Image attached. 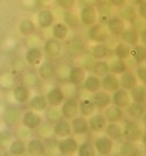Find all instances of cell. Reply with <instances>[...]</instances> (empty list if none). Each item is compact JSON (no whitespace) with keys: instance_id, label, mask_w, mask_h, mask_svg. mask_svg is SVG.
<instances>
[{"instance_id":"obj_32","label":"cell","mask_w":146,"mask_h":156,"mask_svg":"<svg viewBox=\"0 0 146 156\" xmlns=\"http://www.w3.org/2000/svg\"><path fill=\"white\" fill-rule=\"evenodd\" d=\"M29 107L31 110L35 111V112H39V113H42L48 108V103L46 100V97L45 94H41V93H38V94H34L29 98Z\"/></svg>"},{"instance_id":"obj_55","label":"cell","mask_w":146,"mask_h":156,"mask_svg":"<svg viewBox=\"0 0 146 156\" xmlns=\"http://www.w3.org/2000/svg\"><path fill=\"white\" fill-rule=\"evenodd\" d=\"M145 0H126V4H130V5H132V6L137 7L139 4L141 2H144Z\"/></svg>"},{"instance_id":"obj_19","label":"cell","mask_w":146,"mask_h":156,"mask_svg":"<svg viewBox=\"0 0 146 156\" xmlns=\"http://www.w3.org/2000/svg\"><path fill=\"white\" fill-rule=\"evenodd\" d=\"M106 124V119L104 118L103 113H93V115H90L88 119V126H89V130L93 133H102L104 132Z\"/></svg>"},{"instance_id":"obj_16","label":"cell","mask_w":146,"mask_h":156,"mask_svg":"<svg viewBox=\"0 0 146 156\" xmlns=\"http://www.w3.org/2000/svg\"><path fill=\"white\" fill-rule=\"evenodd\" d=\"M45 97L48 103V106H50V107H60L61 104L67 98L64 91L59 86H55V87H52L50 90H48Z\"/></svg>"},{"instance_id":"obj_33","label":"cell","mask_w":146,"mask_h":156,"mask_svg":"<svg viewBox=\"0 0 146 156\" xmlns=\"http://www.w3.org/2000/svg\"><path fill=\"white\" fill-rule=\"evenodd\" d=\"M82 87L89 93H95V92L100 90V78L95 76L93 73L86 75L83 83H82Z\"/></svg>"},{"instance_id":"obj_51","label":"cell","mask_w":146,"mask_h":156,"mask_svg":"<svg viewBox=\"0 0 146 156\" xmlns=\"http://www.w3.org/2000/svg\"><path fill=\"white\" fill-rule=\"evenodd\" d=\"M82 57V68L86 70V71H89V70H91V68H93V62H95V59L91 57V56H81Z\"/></svg>"},{"instance_id":"obj_24","label":"cell","mask_w":146,"mask_h":156,"mask_svg":"<svg viewBox=\"0 0 146 156\" xmlns=\"http://www.w3.org/2000/svg\"><path fill=\"white\" fill-rule=\"evenodd\" d=\"M70 127L71 132L75 135H86L89 133V126H88V118L82 115L73 118L70 120Z\"/></svg>"},{"instance_id":"obj_5","label":"cell","mask_w":146,"mask_h":156,"mask_svg":"<svg viewBox=\"0 0 146 156\" xmlns=\"http://www.w3.org/2000/svg\"><path fill=\"white\" fill-rule=\"evenodd\" d=\"M61 117L67 120H71L73 118L80 115L78 114V100L74 97L66 98L64 101L60 106Z\"/></svg>"},{"instance_id":"obj_47","label":"cell","mask_w":146,"mask_h":156,"mask_svg":"<svg viewBox=\"0 0 146 156\" xmlns=\"http://www.w3.org/2000/svg\"><path fill=\"white\" fill-rule=\"evenodd\" d=\"M13 140V133L12 130L5 128V129L0 130V149L5 150L8 148L9 143Z\"/></svg>"},{"instance_id":"obj_4","label":"cell","mask_w":146,"mask_h":156,"mask_svg":"<svg viewBox=\"0 0 146 156\" xmlns=\"http://www.w3.org/2000/svg\"><path fill=\"white\" fill-rule=\"evenodd\" d=\"M86 42L78 35L73 36L71 39H69L67 41L66 50H67V54L70 57H75L76 58V57L83 56L86 54Z\"/></svg>"},{"instance_id":"obj_22","label":"cell","mask_w":146,"mask_h":156,"mask_svg":"<svg viewBox=\"0 0 146 156\" xmlns=\"http://www.w3.org/2000/svg\"><path fill=\"white\" fill-rule=\"evenodd\" d=\"M120 41L126 43L127 46L134 47L139 44V30L133 26H129L124 29V32L120 34Z\"/></svg>"},{"instance_id":"obj_39","label":"cell","mask_w":146,"mask_h":156,"mask_svg":"<svg viewBox=\"0 0 146 156\" xmlns=\"http://www.w3.org/2000/svg\"><path fill=\"white\" fill-rule=\"evenodd\" d=\"M50 28H52V36H53L54 39L59 40V41H64V40L68 39L70 29L63 22H59L57 21Z\"/></svg>"},{"instance_id":"obj_48","label":"cell","mask_w":146,"mask_h":156,"mask_svg":"<svg viewBox=\"0 0 146 156\" xmlns=\"http://www.w3.org/2000/svg\"><path fill=\"white\" fill-rule=\"evenodd\" d=\"M45 113H46L47 120L49 122H52V124H54L56 120H59L60 118H62L61 117L60 110H57V107H50V106H48V108L45 111Z\"/></svg>"},{"instance_id":"obj_41","label":"cell","mask_w":146,"mask_h":156,"mask_svg":"<svg viewBox=\"0 0 146 156\" xmlns=\"http://www.w3.org/2000/svg\"><path fill=\"white\" fill-rule=\"evenodd\" d=\"M104 133L108 137H110L112 141H120L123 139L122 126L115 122H108L104 128Z\"/></svg>"},{"instance_id":"obj_7","label":"cell","mask_w":146,"mask_h":156,"mask_svg":"<svg viewBox=\"0 0 146 156\" xmlns=\"http://www.w3.org/2000/svg\"><path fill=\"white\" fill-rule=\"evenodd\" d=\"M81 25L86 27H90L95 25L96 22H98V14L96 6L93 5H83L81 8L80 13H78Z\"/></svg>"},{"instance_id":"obj_53","label":"cell","mask_w":146,"mask_h":156,"mask_svg":"<svg viewBox=\"0 0 146 156\" xmlns=\"http://www.w3.org/2000/svg\"><path fill=\"white\" fill-rule=\"evenodd\" d=\"M108 2L113 7V8H118L126 4V0H108Z\"/></svg>"},{"instance_id":"obj_20","label":"cell","mask_w":146,"mask_h":156,"mask_svg":"<svg viewBox=\"0 0 146 156\" xmlns=\"http://www.w3.org/2000/svg\"><path fill=\"white\" fill-rule=\"evenodd\" d=\"M90 99H91V101L95 105L96 110L98 111L105 110L108 106L111 105V94L103 91V90H100V91L93 93Z\"/></svg>"},{"instance_id":"obj_6","label":"cell","mask_w":146,"mask_h":156,"mask_svg":"<svg viewBox=\"0 0 146 156\" xmlns=\"http://www.w3.org/2000/svg\"><path fill=\"white\" fill-rule=\"evenodd\" d=\"M109 33L103 23L96 22L95 25L89 27L88 29V39L93 43H105L109 40Z\"/></svg>"},{"instance_id":"obj_37","label":"cell","mask_w":146,"mask_h":156,"mask_svg":"<svg viewBox=\"0 0 146 156\" xmlns=\"http://www.w3.org/2000/svg\"><path fill=\"white\" fill-rule=\"evenodd\" d=\"M69 29H77L81 26L78 14L74 9L70 11H63V21H62Z\"/></svg>"},{"instance_id":"obj_2","label":"cell","mask_w":146,"mask_h":156,"mask_svg":"<svg viewBox=\"0 0 146 156\" xmlns=\"http://www.w3.org/2000/svg\"><path fill=\"white\" fill-rule=\"evenodd\" d=\"M21 125L24 128L28 130H36L39 129L43 124V117L41 113L35 112L33 110H27L21 114Z\"/></svg>"},{"instance_id":"obj_12","label":"cell","mask_w":146,"mask_h":156,"mask_svg":"<svg viewBox=\"0 0 146 156\" xmlns=\"http://www.w3.org/2000/svg\"><path fill=\"white\" fill-rule=\"evenodd\" d=\"M21 112L15 106H7L2 112V121L7 127H15L20 124Z\"/></svg>"},{"instance_id":"obj_36","label":"cell","mask_w":146,"mask_h":156,"mask_svg":"<svg viewBox=\"0 0 146 156\" xmlns=\"http://www.w3.org/2000/svg\"><path fill=\"white\" fill-rule=\"evenodd\" d=\"M112 8L113 7L108 2V1H97V4H96V9H97V14H98V18L100 19V23H105V21L112 14Z\"/></svg>"},{"instance_id":"obj_50","label":"cell","mask_w":146,"mask_h":156,"mask_svg":"<svg viewBox=\"0 0 146 156\" xmlns=\"http://www.w3.org/2000/svg\"><path fill=\"white\" fill-rule=\"evenodd\" d=\"M134 75H136V77L138 79V82H139L140 84H145L146 83V68L145 65L140 64L137 66V70L134 72Z\"/></svg>"},{"instance_id":"obj_42","label":"cell","mask_w":146,"mask_h":156,"mask_svg":"<svg viewBox=\"0 0 146 156\" xmlns=\"http://www.w3.org/2000/svg\"><path fill=\"white\" fill-rule=\"evenodd\" d=\"M129 70V65L126 63V61L119 58H113L109 62V72L113 73L116 76H119L123 72Z\"/></svg>"},{"instance_id":"obj_10","label":"cell","mask_w":146,"mask_h":156,"mask_svg":"<svg viewBox=\"0 0 146 156\" xmlns=\"http://www.w3.org/2000/svg\"><path fill=\"white\" fill-rule=\"evenodd\" d=\"M42 52H45L47 57L49 58H57L60 57L61 54L63 52V46H62V42L59 40L50 37V39H47L43 43V49Z\"/></svg>"},{"instance_id":"obj_13","label":"cell","mask_w":146,"mask_h":156,"mask_svg":"<svg viewBox=\"0 0 146 156\" xmlns=\"http://www.w3.org/2000/svg\"><path fill=\"white\" fill-rule=\"evenodd\" d=\"M38 75L42 80H52L57 75V65L53 61H42L38 66Z\"/></svg>"},{"instance_id":"obj_46","label":"cell","mask_w":146,"mask_h":156,"mask_svg":"<svg viewBox=\"0 0 146 156\" xmlns=\"http://www.w3.org/2000/svg\"><path fill=\"white\" fill-rule=\"evenodd\" d=\"M113 51H115V56H116V58H119V59H126L130 57V51H131V47L127 46L126 43L124 42H118L116 47H115V49H113Z\"/></svg>"},{"instance_id":"obj_26","label":"cell","mask_w":146,"mask_h":156,"mask_svg":"<svg viewBox=\"0 0 146 156\" xmlns=\"http://www.w3.org/2000/svg\"><path fill=\"white\" fill-rule=\"evenodd\" d=\"M86 70L81 65H73L69 69L68 73V82L74 86H81L84 78H86Z\"/></svg>"},{"instance_id":"obj_34","label":"cell","mask_w":146,"mask_h":156,"mask_svg":"<svg viewBox=\"0 0 146 156\" xmlns=\"http://www.w3.org/2000/svg\"><path fill=\"white\" fill-rule=\"evenodd\" d=\"M18 32L20 35L28 37V36H32L36 32V23L34 22L32 19H22L19 22V26H18Z\"/></svg>"},{"instance_id":"obj_35","label":"cell","mask_w":146,"mask_h":156,"mask_svg":"<svg viewBox=\"0 0 146 156\" xmlns=\"http://www.w3.org/2000/svg\"><path fill=\"white\" fill-rule=\"evenodd\" d=\"M96 113V107L90 98H82L78 100V114L84 118H89Z\"/></svg>"},{"instance_id":"obj_44","label":"cell","mask_w":146,"mask_h":156,"mask_svg":"<svg viewBox=\"0 0 146 156\" xmlns=\"http://www.w3.org/2000/svg\"><path fill=\"white\" fill-rule=\"evenodd\" d=\"M91 73L97 76L98 78H102L109 73V62L105 59H100V61H95L91 68Z\"/></svg>"},{"instance_id":"obj_28","label":"cell","mask_w":146,"mask_h":156,"mask_svg":"<svg viewBox=\"0 0 146 156\" xmlns=\"http://www.w3.org/2000/svg\"><path fill=\"white\" fill-rule=\"evenodd\" d=\"M124 112H126L129 119H132V120H136L138 121L141 118H144L145 115V104H140V103H134V101H131L130 104L126 106V108Z\"/></svg>"},{"instance_id":"obj_58","label":"cell","mask_w":146,"mask_h":156,"mask_svg":"<svg viewBox=\"0 0 146 156\" xmlns=\"http://www.w3.org/2000/svg\"><path fill=\"white\" fill-rule=\"evenodd\" d=\"M96 156H103V155H96ZM109 156H111V155H109Z\"/></svg>"},{"instance_id":"obj_49","label":"cell","mask_w":146,"mask_h":156,"mask_svg":"<svg viewBox=\"0 0 146 156\" xmlns=\"http://www.w3.org/2000/svg\"><path fill=\"white\" fill-rule=\"evenodd\" d=\"M55 5L57 7H60L62 11H70L74 9L76 6L77 0H54Z\"/></svg>"},{"instance_id":"obj_14","label":"cell","mask_w":146,"mask_h":156,"mask_svg":"<svg viewBox=\"0 0 146 156\" xmlns=\"http://www.w3.org/2000/svg\"><path fill=\"white\" fill-rule=\"evenodd\" d=\"M25 61L29 66H39L43 61V52L40 47L32 46L28 47L25 51Z\"/></svg>"},{"instance_id":"obj_54","label":"cell","mask_w":146,"mask_h":156,"mask_svg":"<svg viewBox=\"0 0 146 156\" xmlns=\"http://www.w3.org/2000/svg\"><path fill=\"white\" fill-rule=\"evenodd\" d=\"M50 1H52V0H35L36 5H38V6H40V7H42V8H45V6H46V5H48Z\"/></svg>"},{"instance_id":"obj_21","label":"cell","mask_w":146,"mask_h":156,"mask_svg":"<svg viewBox=\"0 0 146 156\" xmlns=\"http://www.w3.org/2000/svg\"><path fill=\"white\" fill-rule=\"evenodd\" d=\"M118 89H120L118 76L109 72L108 75L100 78V90H103V91L111 94L115 91H117Z\"/></svg>"},{"instance_id":"obj_27","label":"cell","mask_w":146,"mask_h":156,"mask_svg":"<svg viewBox=\"0 0 146 156\" xmlns=\"http://www.w3.org/2000/svg\"><path fill=\"white\" fill-rule=\"evenodd\" d=\"M118 80H119L120 89L126 90V91H130L137 84H139L138 79L134 75V71H131V70H127V71L123 72L122 75H119Z\"/></svg>"},{"instance_id":"obj_30","label":"cell","mask_w":146,"mask_h":156,"mask_svg":"<svg viewBox=\"0 0 146 156\" xmlns=\"http://www.w3.org/2000/svg\"><path fill=\"white\" fill-rule=\"evenodd\" d=\"M13 99L18 104H27L31 98V90L25 84H18L13 87Z\"/></svg>"},{"instance_id":"obj_59","label":"cell","mask_w":146,"mask_h":156,"mask_svg":"<svg viewBox=\"0 0 146 156\" xmlns=\"http://www.w3.org/2000/svg\"><path fill=\"white\" fill-rule=\"evenodd\" d=\"M113 156H119V155H118V154H116V155H113Z\"/></svg>"},{"instance_id":"obj_56","label":"cell","mask_w":146,"mask_h":156,"mask_svg":"<svg viewBox=\"0 0 146 156\" xmlns=\"http://www.w3.org/2000/svg\"><path fill=\"white\" fill-rule=\"evenodd\" d=\"M98 0H81V2L83 5H93V6H96Z\"/></svg>"},{"instance_id":"obj_18","label":"cell","mask_w":146,"mask_h":156,"mask_svg":"<svg viewBox=\"0 0 146 156\" xmlns=\"http://www.w3.org/2000/svg\"><path fill=\"white\" fill-rule=\"evenodd\" d=\"M103 115L108 122L120 124L123 121V119L125 118V112L123 108H119V107L111 104L110 106H108L105 110H103Z\"/></svg>"},{"instance_id":"obj_15","label":"cell","mask_w":146,"mask_h":156,"mask_svg":"<svg viewBox=\"0 0 146 156\" xmlns=\"http://www.w3.org/2000/svg\"><path fill=\"white\" fill-rule=\"evenodd\" d=\"M55 15L48 7L41 8L36 15V26H39L41 29H48L55 23Z\"/></svg>"},{"instance_id":"obj_60","label":"cell","mask_w":146,"mask_h":156,"mask_svg":"<svg viewBox=\"0 0 146 156\" xmlns=\"http://www.w3.org/2000/svg\"><path fill=\"white\" fill-rule=\"evenodd\" d=\"M46 156H54V155H46Z\"/></svg>"},{"instance_id":"obj_40","label":"cell","mask_w":146,"mask_h":156,"mask_svg":"<svg viewBox=\"0 0 146 156\" xmlns=\"http://www.w3.org/2000/svg\"><path fill=\"white\" fill-rule=\"evenodd\" d=\"M130 98L131 101L134 103H140V104H145L146 100V86L145 84H137L133 89H131L130 91Z\"/></svg>"},{"instance_id":"obj_43","label":"cell","mask_w":146,"mask_h":156,"mask_svg":"<svg viewBox=\"0 0 146 156\" xmlns=\"http://www.w3.org/2000/svg\"><path fill=\"white\" fill-rule=\"evenodd\" d=\"M130 57L137 63L138 65L144 64L146 59V48L143 44H137L134 47H131V51H130Z\"/></svg>"},{"instance_id":"obj_25","label":"cell","mask_w":146,"mask_h":156,"mask_svg":"<svg viewBox=\"0 0 146 156\" xmlns=\"http://www.w3.org/2000/svg\"><path fill=\"white\" fill-rule=\"evenodd\" d=\"M131 103V98H130V93L126 90L123 89H118L117 91L111 93V104L125 110L126 106Z\"/></svg>"},{"instance_id":"obj_52","label":"cell","mask_w":146,"mask_h":156,"mask_svg":"<svg viewBox=\"0 0 146 156\" xmlns=\"http://www.w3.org/2000/svg\"><path fill=\"white\" fill-rule=\"evenodd\" d=\"M137 11V16H139L140 19H143L144 21L146 20V1L139 4L138 6L136 7Z\"/></svg>"},{"instance_id":"obj_17","label":"cell","mask_w":146,"mask_h":156,"mask_svg":"<svg viewBox=\"0 0 146 156\" xmlns=\"http://www.w3.org/2000/svg\"><path fill=\"white\" fill-rule=\"evenodd\" d=\"M53 134L55 137L57 139H63V137L70 136L73 135V132H71V127H70V121L60 118L59 120H56L53 124Z\"/></svg>"},{"instance_id":"obj_1","label":"cell","mask_w":146,"mask_h":156,"mask_svg":"<svg viewBox=\"0 0 146 156\" xmlns=\"http://www.w3.org/2000/svg\"><path fill=\"white\" fill-rule=\"evenodd\" d=\"M122 133H123V139L126 141H132L137 142L144 135L143 128L138 121L132 120V119H123V126H122Z\"/></svg>"},{"instance_id":"obj_61","label":"cell","mask_w":146,"mask_h":156,"mask_svg":"<svg viewBox=\"0 0 146 156\" xmlns=\"http://www.w3.org/2000/svg\"><path fill=\"white\" fill-rule=\"evenodd\" d=\"M71 156H75V155H71Z\"/></svg>"},{"instance_id":"obj_57","label":"cell","mask_w":146,"mask_h":156,"mask_svg":"<svg viewBox=\"0 0 146 156\" xmlns=\"http://www.w3.org/2000/svg\"><path fill=\"white\" fill-rule=\"evenodd\" d=\"M22 156H29V155H27V154H25V155H22Z\"/></svg>"},{"instance_id":"obj_31","label":"cell","mask_w":146,"mask_h":156,"mask_svg":"<svg viewBox=\"0 0 146 156\" xmlns=\"http://www.w3.org/2000/svg\"><path fill=\"white\" fill-rule=\"evenodd\" d=\"M110 48L105 43H93V46L90 48V56L95 61L106 59L110 56Z\"/></svg>"},{"instance_id":"obj_29","label":"cell","mask_w":146,"mask_h":156,"mask_svg":"<svg viewBox=\"0 0 146 156\" xmlns=\"http://www.w3.org/2000/svg\"><path fill=\"white\" fill-rule=\"evenodd\" d=\"M118 155L119 156H140L141 155V150L137 142L132 141H126L124 140L119 144L118 148Z\"/></svg>"},{"instance_id":"obj_23","label":"cell","mask_w":146,"mask_h":156,"mask_svg":"<svg viewBox=\"0 0 146 156\" xmlns=\"http://www.w3.org/2000/svg\"><path fill=\"white\" fill-rule=\"evenodd\" d=\"M117 15L119 16L120 19L125 22L129 23H134L137 21V11L136 7L130 5V4H124L123 6H120L117 8Z\"/></svg>"},{"instance_id":"obj_8","label":"cell","mask_w":146,"mask_h":156,"mask_svg":"<svg viewBox=\"0 0 146 156\" xmlns=\"http://www.w3.org/2000/svg\"><path fill=\"white\" fill-rule=\"evenodd\" d=\"M77 148H78V141L73 135L60 139V141L57 142V150L61 156L76 155Z\"/></svg>"},{"instance_id":"obj_11","label":"cell","mask_w":146,"mask_h":156,"mask_svg":"<svg viewBox=\"0 0 146 156\" xmlns=\"http://www.w3.org/2000/svg\"><path fill=\"white\" fill-rule=\"evenodd\" d=\"M104 26H105L108 33L116 37H119L120 34L124 32V29L127 27L125 21H123L118 15H115V14L106 20Z\"/></svg>"},{"instance_id":"obj_3","label":"cell","mask_w":146,"mask_h":156,"mask_svg":"<svg viewBox=\"0 0 146 156\" xmlns=\"http://www.w3.org/2000/svg\"><path fill=\"white\" fill-rule=\"evenodd\" d=\"M93 144L97 155H111L113 151V148H115V141H112L110 137L106 136L105 134L95 137L93 141Z\"/></svg>"},{"instance_id":"obj_62","label":"cell","mask_w":146,"mask_h":156,"mask_svg":"<svg viewBox=\"0 0 146 156\" xmlns=\"http://www.w3.org/2000/svg\"><path fill=\"white\" fill-rule=\"evenodd\" d=\"M0 156H1V154H0Z\"/></svg>"},{"instance_id":"obj_9","label":"cell","mask_w":146,"mask_h":156,"mask_svg":"<svg viewBox=\"0 0 146 156\" xmlns=\"http://www.w3.org/2000/svg\"><path fill=\"white\" fill-rule=\"evenodd\" d=\"M26 154L29 156H46L47 146L40 137H31L26 142Z\"/></svg>"},{"instance_id":"obj_38","label":"cell","mask_w":146,"mask_h":156,"mask_svg":"<svg viewBox=\"0 0 146 156\" xmlns=\"http://www.w3.org/2000/svg\"><path fill=\"white\" fill-rule=\"evenodd\" d=\"M7 151L11 156H22L26 154V142L21 139H13L9 143Z\"/></svg>"},{"instance_id":"obj_45","label":"cell","mask_w":146,"mask_h":156,"mask_svg":"<svg viewBox=\"0 0 146 156\" xmlns=\"http://www.w3.org/2000/svg\"><path fill=\"white\" fill-rule=\"evenodd\" d=\"M77 156H96V150L93 148V141L86 140L83 142L78 143V148L76 151Z\"/></svg>"}]
</instances>
